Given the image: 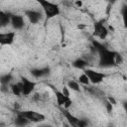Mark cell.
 <instances>
[{
	"label": "cell",
	"instance_id": "cell-1",
	"mask_svg": "<svg viewBox=\"0 0 127 127\" xmlns=\"http://www.w3.org/2000/svg\"><path fill=\"white\" fill-rule=\"evenodd\" d=\"M92 47L94 48L95 52L98 55V65L100 67L108 68V67H113L116 66L115 64V56L116 53L115 51L109 50L106 48L104 45L99 43L98 41L92 40Z\"/></svg>",
	"mask_w": 127,
	"mask_h": 127
},
{
	"label": "cell",
	"instance_id": "cell-2",
	"mask_svg": "<svg viewBox=\"0 0 127 127\" xmlns=\"http://www.w3.org/2000/svg\"><path fill=\"white\" fill-rule=\"evenodd\" d=\"M42 8L44 15L47 19H52L61 14V8L58 4L49 0H35Z\"/></svg>",
	"mask_w": 127,
	"mask_h": 127
},
{
	"label": "cell",
	"instance_id": "cell-3",
	"mask_svg": "<svg viewBox=\"0 0 127 127\" xmlns=\"http://www.w3.org/2000/svg\"><path fill=\"white\" fill-rule=\"evenodd\" d=\"M60 108H61L63 115L64 116V118L69 123V125H71L73 127H85V126H87V121H85L84 119H79L78 117L74 116L73 114H71L70 111H68V109H65L64 107H60Z\"/></svg>",
	"mask_w": 127,
	"mask_h": 127
},
{
	"label": "cell",
	"instance_id": "cell-4",
	"mask_svg": "<svg viewBox=\"0 0 127 127\" xmlns=\"http://www.w3.org/2000/svg\"><path fill=\"white\" fill-rule=\"evenodd\" d=\"M83 72L88 77L89 83H92V84H99V83H101L105 79V77L107 76V74L104 73V72L97 71V70H94V69H91V68H87V67L83 69Z\"/></svg>",
	"mask_w": 127,
	"mask_h": 127
},
{
	"label": "cell",
	"instance_id": "cell-5",
	"mask_svg": "<svg viewBox=\"0 0 127 127\" xmlns=\"http://www.w3.org/2000/svg\"><path fill=\"white\" fill-rule=\"evenodd\" d=\"M17 114L24 116L25 118H27L28 120L31 121V123H39V122H43L46 119V116L41 113V112H37L34 110H24V111H18Z\"/></svg>",
	"mask_w": 127,
	"mask_h": 127
},
{
	"label": "cell",
	"instance_id": "cell-6",
	"mask_svg": "<svg viewBox=\"0 0 127 127\" xmlns=\"http://www.w3.org/2000/svg\"><path fill=\"white\" fill-rule=\"evenodd\" d=\"M103 23H104V21L103 20H100V21H97V22H95L93 24V28H94V30H93V36L99 38L100 40L106 39V37L108 36V33H109L107 27Z\"/></svg>",
	"mask_w": 127,
	"mask_h": 127
},
{
	"label": "cell",
	"instance_id": "cell-7",
	"mask_svg": "<svg viewBox=\"0 0 127 127\" xmlns=\"http://www.w3.org/2000/svg\"><path fill=\"white\" fill-rule=\"evenodd\" d=\"M24 16L29 20L31 24H38L44 19V13L40 10L27 9L24 11Z\"/></svg>",
	"mask_w": 127,
	"mask_h": 127
},
{
	"label": "cell",
	"instance_id": "cell-8",
	"mask_svg": "<svg viewBox=\"0 0 127 127\" xmlns=\"http://www.w3.org/2000/svg\"><path fill=\"white\" fill-rule=\"evenodd\" d=\"M21 83H22V95L28 96L30 95L36 88L37 82L34 80H30L25 76H21Z\"/></svg>",
	"mask_w": 127,
	"mask_h": 127
},
{
	"label": "cell",
	"instance_id": "cell-9",
	"mask_svg": "<svg viewBox=\"0 0 127 127\" xmlns=\"http://www.w3.org/2000/svg\"><path fill=\"white\" fill-rule=\"evenodd\" d=\"M52 69L50 66H44V67H35L30 69V73L35 78H43L47 77L51 74Z\"/></svg>",
	"mask_w": 127,
	"mask_h": 127
},
{
	"label": "cell",
	"instance_id": "cell-10",
	"mask_svg": "<svg viewBox=\"0 0 127 127\" xmlns=\"http://www.w3.org/2000/svg\"><path fill=\"white\" fill-rule=\"evenodd\" d=\"M10 25L16 31L22 30L25 27V19H24V16L18 15V14H12L11 15Z\"/></svg>",
	"mask_w": 127,
	"mask_h": 127
},
{
	"label": "cell",
	"instance_id": "cell-11",
	"mask_svg": "<svg viewBox=\"0 0 127 127\" xmlns=\"http://www.w3.org/2000/svg\"><path fill=\"white\" fill-rule=\"evenodd\" d=\"M16 37L15 32H6L1 33L0 32V46H10L14 43Z\"/></svg>",
	"mask_w": 127,
	"mask_h": 127
},
{
	"label": "cell",
	"instance_id": "cell-12",
	"mask_svg": "<svg viewBox=\"0 0 127 127\" xmlns=\"http://www.w3.org/2000/svg\"><path fill=\"white\" fill-rule=\"evenodd\" d=\"M11 13L5 12L0 9V28H5L8 25H10L11 21Z\"/></svg>",
	"mask_w": 127,
	"mask_h": 127
},
{
	"label": "cell",
	"instance_id": "cell-13",
	"mask_svg": "<svg viewBox=\"0 0 127 127\" xmlns=\"http://www.w3.org/2000/svg\"><path fill=\"white\" fill-rule=\"evenodd\" d=\"M71 65L76 69L83 70L84 68H86L88 66V62L86 60L82 59V58H77V59H75L71 62Z\"/></svg>",
	"mask_w": 127,
	"mask_h": 127
},
{
	"label": "cell",
	"instance_id": "cell-14",
	"mask_svg": "<svg viewBox=\"0 0 127 127\" xmlns=\"http://www.w3.org/2000/svg\"><path fill=\"white\" fill-rule=\"evenodd\" d=\"M55 95H56V100H57V104H58L59 107H63L64 105V103L70 98V97L65 96L60 90H55Z\"/></svg>",
	"mask_w": 127,
	"mask_h": 127
},
{
	"label": "cell",
	"instance_id": "cell-15",
	"mask_svg": "<svg viewBox=\"0 0 127 127\" xmlns=\"http://www.w3.org/2000/svg\"><path fill=\"white\" fill-rule=\"evenodd\" d=\"M14 124L16 126H20V127H24V126H27V125H30L31 124V121L28 120L27 118H25L24 116L22 115H19V114H16V117L14 119Z\"/></svg>",
	"mask_w": 127,
	"mask_h": 127
},
{
	"label": "cell",
	"instance_id": "cell-16",
	"mask_svg": "<svg viewBox=\"0 0 127 127\" xmlns=\"http://www.w3.org/2000/svg\"><path fill=\"white\" fill-rule=\"evenodd\" d=\"M10 91L16 96H21L22 95V83H21V81L10 84Z\"/></svg>",
	"mask_w": 127,
	"mask_h": 127
},
{
	"label": "cell",
	"instance_id": "cell-17",
	"mask_svg": "<svg viewBox=\"0 0 127 127\" xmlns=\"http://www.w3.org/2000/svg\"><path fill=\"white\" fill-rule=\"evenodd\" d=\"M13 79H14V76H13V74L11 72L4 73V74L0 75V84H8V85H10Z\"/></svg>",
	"mask_w": 127,
	"mask_h": 127
},
{
	"label": "cell",
	"instance_id": "cell-18",
	"mask_svg": "<svg viewBox=\"0 0 127 127\" xmlns=\"http://www.w3.org/2000/svg\"><path fill=\"white\" fill-rule=\"evenodd\" d=\"M66 86H67L70 90H72V91H75V92H80V91H81V86L79 85L78 81H76V80L69 79V80L67 81V83H66Z\"/></svg>",
	"mask_w": 127,
	"mask_h": 127
},
{
	"label": "cell",
	"instance_id": "cell-19",
	"mask_svg": "<svg viewBox=\"0 0 127 127\" xmlns=\"http://www.w3.org/2000/svg\"><path fill=\"white\" fill-rule=\"evenodd\" d=\"M77 81H78V83H80V84H83V85H88L89 84V80H88V77L86 76V74L84 73V72H82L79 76H78V78H77Z\"/></svg>",
	"mask_w": 127,
	"mask_h": 127
},
{
	"label": "cell",
	"instance_id": "cell-20",
	"mask_svg": "<svg viewBox=\"0 0 127 127\" xmlns=\"http://www.w3.org/2000/svg\"><path fill=\"white\" fill-rule=\"evenodd\" d=\"M104 106H105V108H106V111H107V113H112V111H113V104H111L108 100H105V102H104Z\"/></svg>",
	"mask_w": 127,
	"mask_h": 127
},
{
	"label": "cell",
	"instance_id": "cell-21",
	"mask_svg": "<svg viewBox=\"0 0 127 127\" xmlns=\"http://www.w3.org/2000/svg\"><path fill=\"white\" fill-rule=\"evenodd\" d=\"M122 63H123V57L121 56V54H119L117 52L116 56H115V64H116V65H118V64H121Z\"/></svg>",
	"mask_w": 127,
	"mask_h": 127
},
{
	"label": "cell",
	"instance_id": "cell-22",
	"mask_svg": "<svg viewBox=\"0 0 127 127\" xmlns=\"http://www.w3.org/2000/svg\"><path fill=\"white\" fill-rule=\"evenodd\" d=\"M0 91L2 93H9L10 85H8V84H0Z\"/></svg>",
	"mask_w": 127,
	"mask_h": 127
},
{
	"label": "cell",
	"instance_id": "cell-23",
	"mask_svg": "<svg viewBox=\"0 0 127 127\" xmlns=\"http://www.w3.org/2000/svg\"><path fill=\"white\" fill-rule=\"evenodd\" d=\"M69 90H70V89H69V88H68V87H67L66 85H64L61 91H62V92H63V93H64V94L65 95V96L69 97V96H70V92H69Z\"/></svg>",
	"mask_w": 127,
	"mask_h": 127
},
{
	"label": "cell",
	"instance_id": "cell-24",
	"mask_svg": "<svg viewBox=\"0 0 127 127\" xmlns=\"http://www.w3.org/2000/svg\"><path fill=\"white\" fill-rule=\"evenodd\" d=\"M71 105H72V100L69 98V99H68V100H67V101L64 103V105L63 107H64V108H65V109H68V108H69Z\"/></svg>",
	"mask_w": 127,
	"mask_h": 127
},
{
	"label": "cell",
	"instance_id": "cell-25",
	"mask_svg": "<svg viewBox=\"0 0 127 127\" xmlns=\"http://www.w3.org/2000/svg\"><path fill=\"white\" fill-rule=\"evenodd\" d=\"M82 5H83V3H82L81 0H75V1H74V6H75L76 8H81Z\"/></svg>",
	"mask_w": 127,
	"mask_h": 127
},
{
	"label": "cell",
	"instance_id": "cell-26",
	"mask_svg": "<svg viewBox=\"0 0 127 127\" xmlns=\"http://www.w3.org/2000/svg\"><path fill=\"white\" fill-rule=\"evenodd\" d=\"M107 100H108L111 104H113V105H115V104H116V100H115L113 97H110V96H109V97H107Z\"/></svg>",
	"mask_w": 127,
	"mask_h": 127
},
{
	"label": "cell",
	"instance_id": "cell-27",
	"mask_svg": "<svg viewBox=\"0 0 127 127\" xmlns=\"http://www.w3.org/2000/svg\"><path fill=\"white\" fill-rule=\"evenodd\" d=\"M86 26L85 25H83V24H79V25H77V29H79V30H82V29H84Z\"/></svg>",
	"mask_w": 127,
	"mask_h": 127
},
{
	"label": "cell",
	"instance_id": "cell-28",
	"mask_svg": "<svg viewBox=\"0 0 127 127\" xmlns=\"http://www.w3.org/2000/svg\"><path fill=\"white\" fill-rule=\"evenodd\" d=\"M105 1H107V2L109 3V5H113L117 0H105Z\"/></svg>",
	"mask_w": 127,
	"mask_h": 127
}]
</instances>
